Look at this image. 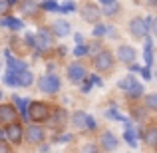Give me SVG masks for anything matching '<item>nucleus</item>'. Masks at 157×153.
Segmentation results:
<instances>
[{
  "instance_id": "obj_35",
  "label": "nucleus",
  "mask_w": 157,
  "mask_h": 153,
  "mask_svg": "<svg viewBox=\"0 0 157 153\" xmlns=\"http://www.w3.org/2000/svg\"><path fill=\"white\" fill-rule=\"evenodd\" d=\"M141 76L145 78V80H151V74H149V70H147V68H145V70H141Z\"/></svg>"
},
{
  "instance_id": "obj_34",
  "label": "nucleus",
  "mask_w": 157,
  "mask_h": 153,
  "mask_svg": "<svg viewBox=\"0 0 157 153\" xmlns=\"http://www.w3.org/2000/svg\"><path fill=\"white\" fill-rule=\"evenodd\" d=\"M0 153H10L8 145H6V143H2V141H0Z\"/></svg>"
},
{
  "instance_id": "obj_15",
  "label": "nucleus",
  "mask_w": 157,
  "mask_h": 153,
  "mask_svg": "<svg viewBox=\"0 0 157 153\" xmlns=\"http://www.w3.org/2000/svg\"><path fill=\"white\" fill-rule=\"evenodd\" d=\"M101 143H104V147L107 151H113L115 147H117V139H115L111 133H104V135H101Z\"/></svg>"
},
{
  "instance_id": "obj_30",
  "label": "nucleus",
  "mask_w": 157,
  "mask_h": 153,
  "mask_svg": "<svg viewBox=\"0 0 157 153\" xmlns=\"http://www.w3.org/2000/svg\"><path fill=\"white\" fill-rule=\"evenodd\" d=\"M8 6H10V2H8V0H0V14H6V12H8Z\"/></svg>"
},
{
  "instance_id": "obj_31",
  "label": "nucleus",
  "mask_w": 157,
  "mask_h": 153,
  "mask_svg": "<svg viewBox=\"0 0 157 153\" xmlns=\"http://www.w3.org/2000/svg\"><path fill=\"white\" fill-rule=\"evenodd\" d=\"M74 10V2H66L64 6H60V12H70Z\"/></svg>"
},
{
  "instance_id": "obj_18",
  "label": "nucleus",
  "mask_w": 157,
  "mask_h": 153,
  "mask_svg": "<svg viewBox=\"0 0 157 153\" xmlns=\"http://www.w3.org/2000/svg\"><path fill=\"white\" fill-rule=\"evenodd\" d=\"M36 10H38V4H36L34 0H26V2L22 4V12L24 14H36Z\"/></svg>"
},
{
  "instance_id": "obj_14",
  "label": "nucleus",
  "mask_w": 157,
  "mask_h": 153,
  "mask_svg": "<svg viewBox=\"0 0 157 153\" xmlns=\"http://www.w3.org/2000/svg\"><path fill=\"white\" fill-rule=\"evenodd\" d=\"M70 30H72V28H70V24L66 22V20H56V22H54V32H56L58 36H68Z\"/></svg>"
},
{
  "instance_id": "obj_22",
  "label": "nucleus",
  "mask_w": 157,
  "mask_h": 153,
  "mask_svg": "<svg viewBox=\"0 0 157 153\" xmlns=\"http://www.w3.org/2000/svg\"><path fill=\"white\" fill-rule=\"evenodd\" d=\"M0 24H6L12 30H20V28H22V22H20V20H14V18H4V20H0Z\"/></svg>"
},
{
  "instance_id": "obj_21",
  "label": "nucleus",
  "mask_w": 157,
  "mask_h": 153,
  "mask_svg": "<svg viewBox=\"0 0 157 153\" xmlns=\"http://www.w3.org/2000/svg\"><path fill=\"white\" fill-rule=\"evenodd\" d=\"M145 64H153V54H151V38H145Z\"/></svg>"
},
{
  "instance_id": "obj_32",
  "label": "nucleus",
  "mask_w": 157,
  "mask_h": 153,
  "mask_svg": "<svg viewBox=\"0 0 157 153\" xmlns=\"http://www.w3.org/2000/svg\"><path fill=\"white\" fill-rule=\"evenodd\" d=\"M94 34H96V36H104V34H105V26H96Z\"/></svg>"
},
{
  "instance_id": "obj_16",
  "label": "nucleus",
  "mask_w": 157,
  "mask_h": 153,
  "mask_svg": "<svg viewBox=\"0 0 157 153\" xmlns=\"http://www.w3.org/2000/svg\"><path fill=\"white\" fill-rule=\"evenodd\" d=\"M100 2L104 4V12L105 14H115V12L119 10L117 0H100Z\"/></svg>"
},
{
  "instance_id": "obj_41",
  "label": "nucleus",
  "mask_w": 157,
  "mask_h": 153,
  "mask_svg": "<svg viewBox=\"0 0 157 153\" xmlns=\"http://www.w3.org/2000/svg\"><path fill=\"white\" fill-rule=\"evenodd\" d=\"M0 135H2V131H0Z\"/></svg>"
},
{
  "instance_id": "obj_19",
  "label": "nucleus",
  "mask_w": 157,
  "mask_h": 153,
  "mask_svg": "<svg viewBox=\"0 0 157 153\" xmlns=\"http://www.w3.org/2000/svg\"><path fill=\"white\" fill-rule=\"evenodd\" d=\"M32 80H34V78H32V74L30 72H22L18 76V84L20 86H24V88H28V86L32 84Z\"/></svg>"
},
{
  "instance_id": "obj_39",
  "label": "nucleus",
  "mask_w": 157,
  "mask_h": 153,
  "mask_svg": "<svg viewBox=\"0 0 157 153\" xmlns=\"http://www.w3.org/2000/svg\"><path fill=\"white\" fill-rule=\"evenodd\" d=\"M8 2H10V4H12V2H16V0H8Z\"/></svg>"
},
{
  "instance_id": "obj_3",
  "label": "nucleus",
  "mask_w": 157,
  "mask_h": 153,
  "mask_svg": "<svg viewBox=\"0 0 157 153\" xmlns=\"http://www.w3.org/2000/svg\"><path fill=\"white\" fill-rule=\"evenodd\" d=\"M40 88H42V92H48V94H54L60 90V78L50 74V76H44L42 82H40Z\"/></svg>"
},
{
  "instance_id": "obj_2",
  "label": "nucleus",
  "mask_w": 157,
  "mask_h": 153,
  "mask_svg": "<svg viewBox=\"0 0 157 153\" xmlns=\"http://www.w3.org/2000/svg\"><path fill=\"white\" fill-rule=\"evenodd\" d=\"M32 46L36 48V50H48V48H52V38L50 34H48L46 30H40L38 34L34 36V42H32Z\"/></svg>"
},
{
  "instance_id": "obj_10",
  "label": "nucleus",
  "mask_w": 157,
  "mask_h": 153,
  "mask_svg": "<svg viewBox=\"0 0 157 153\" xmlns=\"http://www.w3.org/2000/svg\"><path fill=\"white\" fill-rule=\"evenodd\" d=\"M129 30H131V34H133V36H145L147 26H145V22H143V20L133 18V20L129 22Z\"/></svg>"
},
{
  "instance_id": "obj_27",
  "label": "nucleus",
  "mask_w": 157,
  "mask_h": 153,
  "mask_svg": "<svg viewBox=\"0 0 157 153\" xmlns=\"http://www.w3.org/2000/svg\"><path fill=\"white\" fill-rule=\"evenodd\" d=\"M42 8H44V10H60V6H58L54 0H44V2H42Z\"/></svg>"
},
{
  "instance_id": "obj_40",
  "label": "nucleus",
  "mask_w": 157,
  "mask_h": 153,
  "mask_svg": "<svg viewBox=\"0 0 157 153\" xmlns=\"http://www.w3.org/2000/svg\"><path fill=\"white\" fill-rule=\"evenodd\" d=\"M155 78H157V72H155Z\"/></svg>"
},
{
  "instance_id": "obj_33",
  "label": "nucleus",
  "mask_w": 157,
  "mask_h": 153,
  "mask_svg": "<svg viewBox=\"0 0 157 153\" xmlns=\"http://www.w3.org/2000/svg\"><path fill=\"white\" fill-rule=\"evenodd\" d=\"M105 32H109V36H111V38H115V36H117V32H115V28H113V26L105 28Z\"/></svg>"
},
{
  "instance_id": "obj_37",
  "label": "nucleus",
  "mask_w": 157,
  "mask_h": 153,
  "mask_svg": "<svg viewBox=\"0 0 157 153\" xmlns=\"http://www.w3.org/2000/svg\"><path fill=\"white\" fill-rule=\"evenodd\" d=\"M151 28H153V32H155V36H157V18L151 22Z\"/></svg>"
},
{
  "instance_id": "obj_28",
  "label": "nucleus",
  "mask_w": 157,
  "mask_h": 153,
  "mask_svg": "<svg viewBox=\"0 0 157 153\" xmlns=\"http://www.w3.org/2000/svg\"><path fill=\"white\" fill-rule=\"evenodd\" d=\"M82 153H98V149L92 145V143H86V145L82 147Z\"/></svg>"
},
{
  "instance_id": "obj_20",
  "label": "nucleus",
  "mask_w": 157,
  "mask_h": 153,
  "mask_svg": "<svg viewBox=\"0 0 157 153\" xmlns=\"http://www.w3.org/2000/svg\"><path fill=\"white\" fill-rule=\"evenodd\" d=\"M4 82H6L8 86H20V84H18V74L10 72V70L4 74Z\"/></svg>"
},
{
  "instance_id": "obj_6",
  "label": "nucleus",
  "mask_w": 157,
  "mask_h": 153,
  "mask_svg": "<svg viewBox=\"0 0 157 153\" xmlns=\"http://www.w3.org/2000/svg\"><path fill=\"white\" fill-rule=\"evenodd\" d=\"M82 14H84V18L88 20V22H98V20H100V16H101V12H100V8H98V6L86 4V6L82 8Z\"/></svg>"
},
{
  "instance_id": "obj_13",
  "label": "nucleus",
  "mask_w": 157,
  "mask_h": 153,
  "mask_svg": "<svg viewBox=\"0 0 157 153\" xmlns=\"http://www.w3.org/2000/svg\"><path fill=\"white\" fill-rule=\"evenodd\" d=\"M72 121H74V125H76L78 129H88L90 115L84 113V111H76V113H74V117H72Z\"/></svg>"
},
{
  "instance_id": "obj_25",
  "label": "nucleus",
  "mask_w": 157,
  "mask_h": 153,
  "mask_svg": "<svg viewBox=\"0 0 157 153\" xmlns=\"http://www.w3.org/2000/svg\"><path fill=\"white\" fill-rule=\"evenodd\" d=\"M135 84V80H133V76H125L121 82H119V88H123V90H129L131 86Z\"/></svg>"
},
{
  "instance_id": "obj_26",
  "label": "nucleus",
  "mask_w": 157,
  "mask_h": 153,
  "mask_svg": "<svg viewBox=\"0 0 157 153\" xmlns=\"http://www.w3.org/2000/svg\"><path fill=\"white\" fill-rule=\"evenodd\" d=\"M145 103L149 109H157V94H151V96L145 98Z\"/></svg>"
},
{
  "instance_id": "obj_42",
  "label": "nucleus",
  "mask_w": 157,
  "mask_h": 153,
  "mask_svg": "<svg viewBox=\"0 0 157 153\" xmlns=\"http://www.w3.org/2000/svg\"><path fill=\"white\" fill-rule=\"evenodd\" d=\"M0 98H2V94H0Z\"/></svg>"
},
{
  "instance_id": "obj_4",
  "label": "nucleus",
  "mask_w": 157,
  "mask_h": 153,
  "mask_svg": "<svg viewBox=\"0 0 157 153\" xmlns=\"http://www.w3.org/2000/svg\"><path fill=\"white\" fill-rule=\"evenodd\" d=\"M111 62H113L111 54L104 50V52H100V54L96 56L94 64H96V68H98V70H109V68H111Z\"/></svg>"
},
{
  "instance_id": "obj_9",
  "label": "nucleus",
  "mask_w": 157,
  "mask_h": 153,
  "mask_svg": "<svg viewBox=\"0 0 157 153\" xmlns=\"http://www.w3.org/2000/svg\"><path fill=\"white\" fill-rule=\"evenodd\" d=\"M117 58L121 62H125V64H131V62L135 60V50L131 46H121L117 50Z\"/></svg>"
},
{
  "instance_id": "obj_8",
  "label": "nucleus",
  "mask_w": 157,
  "mask_h": 153,
  "mask_svg": "<svg viewBox=\"0 0 157 153\" xmlns=\"http://www.w3.org/2000/svg\"><path fill=\"white\" fill-rule=\"evenodd\" d=\"M28 141L30 143H42L44 141V129L38 125H30L28 127Z\"/></svg>"
},
{
  "instance_id": "obj_29",
  "label": "nucleus",
  "mask_w": 157,
  "mask_h": 153,
  "mask_svg": "<svg viewBox=\"0 0 157 153\" xmlns=\"http://www.w3.org/2000/svg\"><path fill=\"white\" fill-rule=\"evenodd\" d=\"M74 54H76V56H84V54H88V48L86 46H76L74 48Z\"/></svg>"
},
{
  "instance_id": "obj_17",
  "label": "nucleus",
  "mask_w": 157,
  "mask_h": 153,
  "mask_svg": "<svg viewBox=\"0 0 157 153\" xmlns=\"http://www.w3.org/2000/svg\"><path fill=\"white\" fill-rule=\"evenodd\" d=\"M145 143L157 145V127H149V129L145 131Z\"/></svg>"
},
{
  "instance_id": "obj_12",
  "label": "nucleus",
  "mask_w": 157,
  "mask_h": 153,
  "mask_svg": "<svg viewBox=\"0 0 157 153\" xmlns=\"http://www.w3.org/2000/svg\"><path fill=\"white\" fill-rule=\"evenodd\" d=\"M16 117V111L12 105H0V121L2 123H12Z\"/></svg>"
},
{
  "instance_id": "obj_24",
  "label": "nucleus",
  "mask_w": 157,
  "mask_h": 153,
  "mask_svg": "<svg viewBox=\"0 0 157 153\" xmlns=\"http://www.w3.org/2000/svg\"><path fill=\"white\" fill-rule=\"evenodd\" d=\"M127 92H129V96H131V98H137L139 94H143V86L139 84V82H135V84L131 86V88L127 90Z\"/></svg>"
},
{
  "instance_id": "obj_5",
  "label": "nucleus",
  "mask_w": 157,
  "mask_h": 153,
  "mask_svg": "<svg viewBox=\"0 0 157 153\" xmlns=\"http://www.w3.org/2000/svg\"><path fill=\"white\" fill-rule=\"evenodd\" d=\"M68 78L72 82H82L86 78V70H84V66L82 64H72L68 68Z\"/></svg>"
},
{
  "instance_id": "obj_23",
  "label": "nucleus",
  "mask_w": 157,
  "mask_h": 153,
  "mask_svg": "<svg viewBox=\"0 0 157 153\" xmlns=\"http://www.w3.org/2000/svg\"><path fill=\"white\" fill-rule=\"evenodd\" d=\"M125 141L129 143L131 147L137 145V139H135V129H133V127H127V131H125Z\"/></svg>"
},
{
  "instance_id": "obj_38",
  "label": "nucleus",
  "mask_w": 157,
  "mask_h": 153,
  "mask_svg": "<svg viewBox=\"0 0 157 153\" xmlns=\"http://www.w3.org/2000/svg\"><path fill=\"white\" fill-rule=\"evenodd\" d=\"M149 4L151 6H157V0H149Z\"/></svg>"
},
{
  "instance_id": "obj_1",
  "label": "nucleus",
  "mask_w": 157,
  "mask_h": 153,
  "mask_svg": "<svg viewBox=\"0 0 157 153\" xmlns=\"http://www.w3.org/2000/svg\"><path fill=\"white\" fill-rule=\"evenodd\" d=\"M28 117H32L34 121H42V119L48 117V107L40 101L30 103V111H28Z\"/></svg>"
},
{
  "instance_id": "obj_7",
  "label": "nucleus",
  "mask_w": 157,
  "mask_h": 153,
  "mask_svg": "<svg viewBox=\"0 0 157 153\" xmlns=\"http://www.w3.org/2000/svg\"><path fill=\"white\" fill-rule=\"evenodd\" d=\"M6 58H8V68H10V72H14V74H22V72H26V64H24L22 60H16V58H12V54L10 52H6Z\"/></svg>"
},
{
  "instance_id": "obj_11",
  "label": "nucleus",
  "mask_w": 157,
  "mask_h": 153,
  "mask_svg": "<svg viewBox=\"0 0 157 153\" xmlns=\"http://www.w3.org/2000/svg\"><path fill=\"white\" fill-rule=\"evenodd\" d=\"M6 135L12 143H18L20 139H22V127H20L18 123H10L8 129H6Z\"/></svg>"
},
{
  "instance_id": "obj_36",
  "label": "nucleus",
  "mask_w": 157,
  "mask_h": 153,
  "mask_svg": "<svg viewBox=\"0 0 157 153\" xmlns=\"http://www.w3.org/2000/svg\"><path fill=\"white\" fill-rule=\"evenodd\" d=\"M90 80H92V84H96V86H100V84H101V80H100V78H98V76H92V78H90Z\"/></svg>"
}]
</instances>
